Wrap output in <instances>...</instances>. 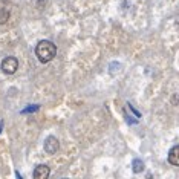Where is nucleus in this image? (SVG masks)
I'll list each match as a JSON object with an SVG mask.
<instances>
[{"mask_svg":"<svg viewBox=\"0 0 179 179\" xmlns=\"http://www.w3.org/2000/svg\"><path fill=\"white\" fill-rule=\"evenodd\" d=\"M127 106H129V109H130V112H132V113H135V116H136V118H141V113H139V112H138V110L135 109V107H133V106H132V104H130V103H129Z\"/></svg>","mask_w":179,"mask_h":179,"instance_id":"1a4fd4ad","label":"nucleus"},{"mask_svg":"<svg viewBox=\"0 0 179 179\" xmlns=\"http://www.w3.org/2000/svg\"><path fill=\"white\" fill-rule=\"evenodd\" d=\"M2 129H3V121H0V133H2Z\"/></svg>","mask_w":179,"mask_h":179,"instance_id":"9b49d317","label":"nucleus"},{"mask_svg":"<svg viewBox=\"0 0 179 179\" xmlns=\"http://www.w3.org/2000/svg\"><path fill=\"white\" fill-rule=\"evenodd\" d=\"M32 175H34L35 179H46V178H49V175H51V169L46 164H40V165H37L34 169Z\"/></svg>","mask_w":179,"mask_h":179,"instance_id":"20e7f679","label":"nucleus"},{"mask_svg":"<svg viewBox=\"0 0 179 179\" xmlns=\"http://www.w3.org/2000/svg\"><path fill=\"white\" fill-rule=\"evenodd\" d=\"M39 109H40V106H39V104H32V106L25 107V109H23L20 113H22V115H26V113H34V112H37Z\"/></svg>","mask_w":179,"mask_h":179,"instance_id":"6e6552de","label":"nucleus"},{"mask_svg":"<svg viewBox=\"0 0 179 179\" xmlns=\"http://www.w3.org/2000/svg\"><path fill=\"white\" fill-rule=\"evenodd\" d=\"M169 162L172 165H179V145L172 147V150L169 152Z\"/></svg>","mask_w":179,"mask_h":179,"instance_id":"39448f33","label":"nucleus"},{"mask_svg":"<svg viewBox=\"0 0 179 179\" xmlns=\"http://www.w3.org/2000/svg\"><path fill=\"white\" fill-rule=\"evenodd\" d=\"M60 148V142L55 136H47L45 139V152L49 155H54L57 153V150Z\"/></svg>","mask_w":179,"mask_h":179,"instance_id":"7ed1b4c3","label":"nucleus"},{"mask_svg":"<svg viewBox=\"0 0 179 179\" xmlns=\"http://www.w3.org/2000/svg\"><path fill=\"white\" fill-rule=\"evenodd\" d=\"M17 69H18V60L15 57H6V58H3V61H2V71L5 74L11 75Z\"/></svg>","mask_w":179,"mask_h":179,"instance_id":"f03ea898","label":"nucleus"},{"mask_svg":"<svg viewBox=\"0 0 179 179\" xmlns=\"http://www.w3.org/2000/svg\"><path fill=\"white\" fill-rule=\"evenodd\" d=\"M45 6H46V0H37V8L43 9Z\"/></svg>","mask_w":179,"mask_h":179,"instance_id":"9d476101","label":"nucleus"},{"mask_svg":"<svg viewBox=\"0 0 179 179\" xmlns=\"http://www.w3.org/2000/svg\"><path fill=\"white\" fill-rule=\"evenodd\" d=\"M144 169H145V165H144V162L141 161V159H133V162H132V170H133V173H142L144 172Z\"/></svg>","mask_w":179,"mask_h":179,"instance_id":"423d86ee","label":"nucleus"},{"mask_svg":"<svg viewBox=\"0 0 179 179\" xmlns=\"http://www.w3.org/2000/svg\"><path fill=\"white\" fill-rule=\"evenodd\" d=\"M8 18H9V9L5 8V6H2L0 8V23H6Z\"/></svg>","mask_w":179,"mask_h":179,"instance_id":"0eeeda50","label":"nucleus"},{"mask_svg":"<svg viewBox=\"0 0 179 179\" xmlns=\"http://www.w3.org/2000/svg\"><path fill=\"white\" fill-rule=\"evenodd\" d=\"M35 55L42 63H47L57 55V46L49 40H42L35 46Z\"/></svg>","mask_w":179,"mask_h":179,"instance_id":"f257e3e1","label":"nucleus"}]
</instances>
